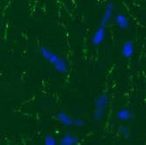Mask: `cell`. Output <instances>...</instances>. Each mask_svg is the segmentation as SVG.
Returning <instances> with one entry per match:
<instances>
[{
    "mask_svg": "<svg viewBox=\"0 0 146 145\" xmlns=\"http://www.w3.org/2000/svg\"><path fill=\"white\" fill-rule=\"evenodd\" d=\"M40 54L42 57H44L49 63L54 65V68L61 73H68V63L66 62L61 57L54 54V52L51 51L50 49L43 46L40 49Z\"/></svg>",
    "mask_w": 146,
    "mask_h": 145,
    "instance_id": "obj_1",
    "label": "cell"
},
{
    "mask_svg": "<svg viewBox=\"0 0 146 145\" xmlns=\"http://www.w3.org/2000/svg\"><path fill=\"white\" fill-rule=\"evenodd\" d=\"M114 8H115V6L112 3H110L107 5V7H106L105 11H104L103 15H102V18L101 19V25L102 26H105L110 23V21L111 20L112 16H113Z\"/></svg>",
    "mask_w": 146,
    "mask_h": 145,
    "instance_id": "obj_2",
    "label": "cell"
},
{
    "mask_svg": "<svg viewBox=\"0 0 146 145\" xmlns=\"http://www.w3.org/2000/svg\"><path fill=\"white\" fill-rule=\"evenodd\" d=\"M105 35H106L105 27L101 25L92 38V44L94 46H99L100 44H102L105 38Z\"/></svg>",
    "mask_w": 146,
    "mask_h": 145,
    "instance_id": "obj_3",
    "label": "cell"
},
{
    "mask_svg": "<svg viewBox=\"0 0 146 145\" xmlns=\"http://www.w3.org/2000/svg\"><path fill=\"white\" fill-rule=\"evenodd\" d=\"M122 54L124 58L129 59L134 54V45L131 41H125L122 46Z\"/></svg>",
    "mask_w": 146,
    "mask_h": 145,
    "instance_id": "obj_4",
    "label": "cell"
},
{
    "mask_svg": "<svg viewBox=\"0 0 146 145\" xmlns=\"http://www.w3.org/2000/svg\"><path fill=\"white\" fill-rule=\"evenodd\" d=\"M108 103H109V96L107 94H102L101 95H99L95 102H94V106L95 109H105L108 106Z\"/></svg>",
    "mask_w": 146,
    "mask_h": 145,
    "instance_id": "obj_5",
    "label": "cell"
},
{
    "mask_svg": "<svg viewBox=\"0 0 146 145\" xmlns=\"http://www.w3.org/2000/svg\"><path fill=\"white\" fill-rule=\"evenodd\" d=\"M115 24L118 27L122 30H126L129 28V20L123 14L116 15L115 18Z\"/></svg>",
    "mask_w": 146,
    "mask_h": 145,
    "instance_id": "obj_6",
    "label": "cell"
},
{
    "mask_svg": "<svg viewBox=\"0 0 146 145\" xmlns=\"http://www.w3.org/2000/svg\"><path fill=\"white\" fill-rule=\"evenodd\" d=\"M57 119L60 121V122L64 125V126H72L74 125V120L73 118H71L68 114L63 113V112H60L57 114L56 115Z\"/></svg>",
    "mask_w": 146,
    "mask_h": 145,
    "instance_id": "obj_7",
    "label": "cell"
},
{
    "mask_svg": "<svg viewBox=\"0 0 146 145\" xmlns=\"http://www.w3.org/2000/svg\"><path fill=\"white\" fill-rule=\"evenodd\" d=\"M76 142H77V138L74 136L72 134L68 133L62 136L59 145H74Z\"/></svg>",
    "mask_w": 146,
    "mask_h": 145,
    "instance_id": "obj_8",
    "label": "cell"
},
{
    "mask_svg": "<svg viewBox=\"0 0 146 145\" xmlns=\"http://www.w3.org/2000/svg\"><path fill=\"white\" fill-rule=\"evenodd\" d=\"M117 118L120 121H129L132 118V114L128 109H123L118 111Z\"/></svg>",
    "mask_w": 146,
    "mask_h": 145,
    "instance_id": "obj_9",
    "label": "cell"
},
{
    "mask_svg": "<svg viewBox=\"0 0 146 145\" xmlns=\"http://www.w3.org/2000/svg\"><path fill=\"white\" fill-rule=\"evenodd\" d=\"M118 131H119V133L121 134V136H123L125 138H129L130 136V130L127 126H124V125L120 126L118 128Z\"/></svg>",
    "mask_w": 146,
    "mask_h": 145,
    "instance_id": "obj_10",
    "label": "cell"
},
{
    "mask_svg": "<svg viewBox=\"0 0 146 145\" xmlns=\"http://www.w3.org/2000/svg\"><path fill=\"white\" fill-rule=\"evenodd\" d=\"M45 145H57V142L54 136L48 135L45 137Z\"/></svg>",
    "mask_w": 146,
    "mask_h": 145,
    "instance_id": "obj_11",
    "label": "cell"
},
{
    "mask_svg": "<svg viewBox=\"0 0 146 145\" xmlns=\"http://www.w3.org/2000/svg\"><path fill=\"white\" fill-rule=\"evenodd\" d=\"M74 125L76 126V127H79V128H82L85 125V122L82 119H74Z\"/></svg>",
    "mask_w": 146,
    "mask_h": 145,
    "instance_id": "obj_12",
    "label": "cell"
}]
</instances>
